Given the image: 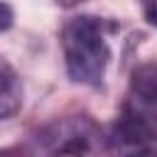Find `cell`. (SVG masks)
Instances as JSON below:
<instances>
[{
    "instance_id": "6da1fadb",
    "label": "cell",
    "mask_w": 157,
    "mask_h": 157,
    "mask_svg": "<svg viewBox=\"0 0 157 157\" xmlns=\"http://www.w3.org/2000/svg\"><path fill=\"white\" fill-rule=\"evenodd\" d=\"M110 140L125 150L157 145V61H145L132 71Z\"/></svg>"
},
{
    "instance_id": "52a82bcc",
    "label": "cell",
    "mask_w": 157,
    "mask_h": 157,
    "mask_svg": "<svg viewBox=\"0 0 157 157\" xmlns=\"http://www.w3.org/2000/svg\"><path fill=\"white\" fill-rule=\"evenodd\" d=\"M59 5H64V7H74V5H78L81 0H56Z\"/></svg>"
},
{
    "instance_id": "277c9868",
    "label": "cell",
    "mask_w": 157,
    "mask_h": 157,
    "mask_svg": "<svg viewBox=\"0 0 157 157\" xmlns=\"http://www.w3.org/2000/svg\"><path fill=\"white\" fill-rule=\"evenodd\" d=\"M22 108V81L17 71L0 56V120L12 118Z\"/></svg>"
},
{
    "instance_id": "5b68a950",
    "label": "cell",
    "mask_w": 157,
    "mask_h": 157,
    "mask_svg": "<svg viewBox=\"0 0 157 157\" xmlns=\"http://www.w3.org/2000/svg\"><path fill=\"white\" fill-rule=\"evenodd\" d=\"M12 20H15L12 7H10L7 2H0V32L10 29V27H12Z\"/></svg>"
},
{
    "instance_id": "8992f818",
    "label": "cell",
    "mask_w": 157,
    "mask_h": 157,
    "mask_svg": "<svg viewBox=\"0 0 157 157\" xmlns=\"http://www.w3.org/2000/svg\"><path fill=\"white\" fill-rule=\"evenodd\" d=\"M142 2V10H145V17L157 27V0H140Z\"/></svg>"
},
{
    "instance_id": "7a4b0ae2",
    "label": "cell",
    "mask_w": 157,
    "mask_h": 157,
    "mask_svg": "<svg viewBox=\"0 0 157 157\" xmlns=\"http://www.w3.org/2000/svg\"><path fill=\"white\" fill-rule=\"evenodd\" d=\"M110 29L113 25L108 20L93 15H78L64 25L61 49L71 81L93 88L103 86L105 69L110 64V44H108Z\"/></svg>"
},
{
    "instance_id": "3957f363",
    "label": "cell",
    "mask_w": 157,
    "mask_h": 157,
    "mask_svg": "<svg viewBox=\"0 0 157 157\" xmlns=\"http://www.w3.org/2000/svg\"><path fill=\"white\" fill-rule=\"evenodd\" d=\"M42 137L54 140V145H49V152H91V140L98 137V130L88 118L81 115L52 123L42 130Z\"/></svg>"
}]
</instances>
